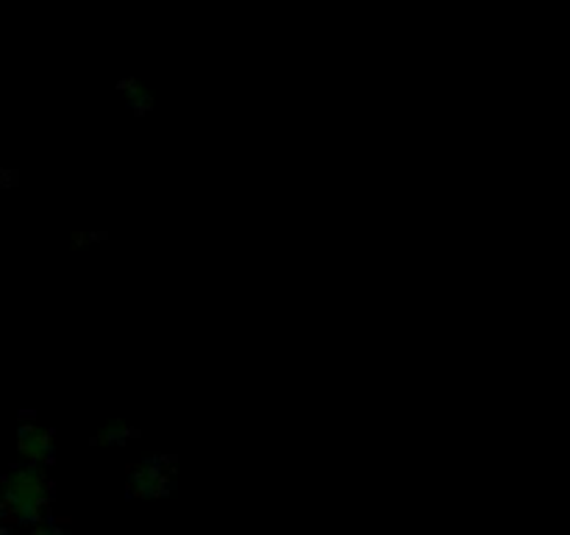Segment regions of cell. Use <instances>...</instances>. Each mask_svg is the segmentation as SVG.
Wrapping results in <instances>:
<instances>
[{"mask_svg": "<svg viewBox=\"0 0 570 535\" xmlns=\"http://www.w3.org/2000/svg\"><path fill=\"white\" fill-rule=\"evenodd\" d=\"M50 485L42 466H17L11 468L0 485V505L9 516L20 522H42L50 507Z\"/></svg>", "mask_w": 570, "mask_h": 535, "instance_id": "6da1fadb", "label": "cell"}, {"mask_svg": "<svg viewBox=\"0 0 570 535\" xmlns=\"http://www.w3.org/2000/svg\"><path fill=\"white\" fill-rule=\"evenodd\" d=\"M128 485H131L134 496H142V499H159V496H167L173 488L170 479V463L159 460V457H150V460H142L128 477Z\"/></svg>", "mask_w": 570, "mask_h": 535, "instance_id": "7a4b0ae2", "label": "cell"}, {"mask_svg": "<svg viewBox=\"0 0 570 535\" xmlns=\"http://www.w3.org/2000/svg\"><path fill=\"white\" fill-rule=\"evenodd\" d=\"M17 451L26 460V466H45L56 455L53 432L42 424H22L17 429Z\"/></svg>", "mask_w": 570, "mask_h": 535, "instance_id": "3957f363", "label": "cell"}, {"mask_svg": "<svg viewBox=\"0 0 570 535\" xmlns=\"http://www.w3.org/2000/svg\"><path fill=\"white\" fill-rule=\"evenodd\" d=\"M120 87H122V93H126V100L131 104V109L137 111V115L150 111V106H154V95H150L142 84L134 81V78H128V81H122Z\"/></svg>", "mask_w": 570, "mask_h": 535, "instance_id": "277c9868", "label": "cell"}, {"mask_svg": "<svg viewBox=\"0 0 570 535\" xmlns=\"http://www.w3.org/2000/svg\"><path fill=\"white\" fill-rule=\"evenodd\" d=\"M134 429L128 427L126 421H122V418H115V421H109V424H104V429H100L98 432V440L100 444H106V446H111V444H126L128 438H134Z\"/></svg>", "mask_w": 570, "mask_h": 535, "instance_id": "5b68a950", "label": "cell"}, {"mask_svg": "<svg viewBox=\"0 0 570 535\" xmlns=\"http://www.w3.org/2000/svg\"><path fill=\"white\" fill-rule=\"evenodd\" d=\"M28 535H72V533H67V529L61 527H33Z\"/></svg>", "mask_w": 570, "mask_h": 535, "instance_id": "8992f818", "label": "cell"}, {"mask_svg": "<svg viewBox=\"0 0 570 535\" xmlns=\"http://www.w3.org/2000/svg\"><path fill=\"white\" fill-rule=\"evenodd\" d=\"M3 518H6V510H3V505H0V524H3Z\"/></svg>", "mask_w": 570, "mask_h": 535, "instance_id": "52a82bcc", "label": "cell"}, {"mask_svg": "<svg viewBox=\"0 0 570 535\" xmlns=\"http://www.w3.org/2000/svg\"><path fill=\"white\" fill-rule=\"evenodd\" d=\"M0 535H14V533H9V529H6V527H0Z\"/></svg>", "mask_w": 570, "mask_h": 535, "instance_id": "ba28073f", "label": "cell"}]
</instances>
